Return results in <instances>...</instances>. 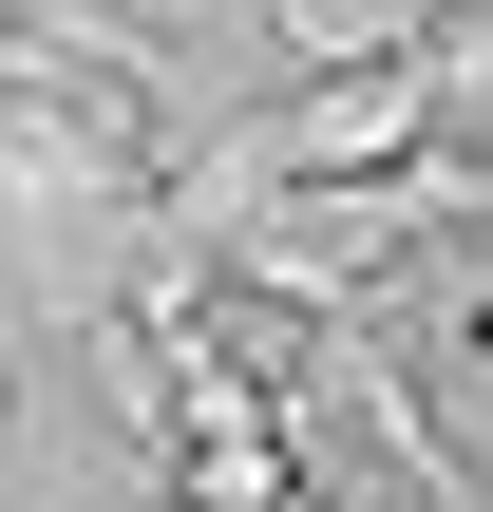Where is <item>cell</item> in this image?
Instances as JSON below:
<instances>
[{
	"label": "cell",
	"instance_id": "1",
	"mask_svg": "<svg viewBox=\"0 0 493 512\" xmlns=\"http://www.w3.org/2000/svg\"><path fill=\"white\" fill-rule=\"evenodd\" d=\"M152 437H171V512H285V418H266V380H247V361L171 380V399H152Z\"/></svg>",
	"mask_w": 493,
	"mask_h": 512
},
{
	"label": "cell",
	"instance_id": "2",
	"mask_svg": "<svg viewBox=\"0 0 493 512\" xmlns=\"http://www.w3.org/2000/svg\"><path fill=\"white\" fill-rule=\"evenodd\" d=\"M399 152H418V57H361L342 95H304L266 133V171H399Z\"/></svg>",
	"mask_w": 493,
	"mask_h": 512
}]
</instances>
